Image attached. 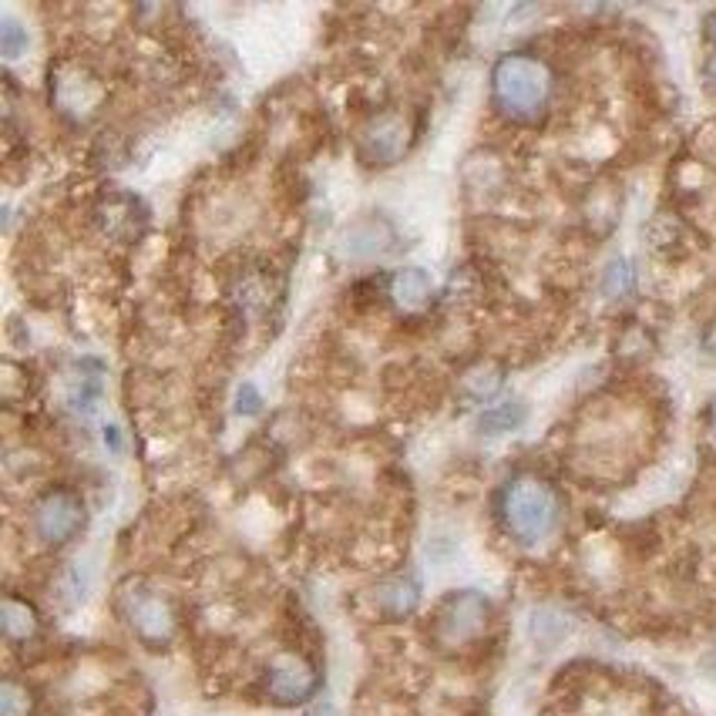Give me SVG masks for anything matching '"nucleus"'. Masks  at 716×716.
<instances>
[{
    "mask_svg": "<svg viewBox=\"0 0 716 716\" xmlns=\"http://www.w3.org/2000/svg\"><path fill=\"white\" fill-rule=\"evenodd\" d=\"M391 296L397 300V306L404 310H421L431 296V280L424 270L411 266V270H401L391 283Z\"/></svg>",
    "mask_w": 716,
    "mask_h": 716,
    "instance_id": "9d476101",
    "label": "nucleus"
},
{
    "mask_svg": "<svg viewBox=\"0 0 716 716\" xmlns=\"http://www.w3.org/2000/svg\"><path fill=\"white\" fill-rule=\"evenodd\" d=\"M24 48H28V31L8 18L4 24H0V51H4V58H21Z\"/></svg>",
    "mask_w": 716,
    "mask_h": 716,
    "instance_id": "a211bd4d",
    "label": "nucleus"
},
{
    "mask_svg": "<svg viewBox=\"0 0 716 716\" xmlns=\"http://www.w3.org/2000/svg\"><path fill=\"white\" fill-rule=\"evenodd\" d=\"M709 38H713V41H716V14H713V18H709Z\"/></svg>",
    "mask_w": 716,
    "mask_h": 716,
    "instance_id": "4be33fe9",
    "label": "nucleus"
},
{
    "mask_svg": "<svg viewBox=\"0 0 716 716\" xmlns=\"http://www.w3.org/2000/svg\"><path fill=\"white\" fill-rule=\"evenodd\" d=\"M488 623V599L477 592H457L437 613V639L444 646H464Z\"/></svg>",
    "mask_w": 716,
    "mask_h": 716,
    "instance_id": "7ed1b4c3",
    "label": "nucleus"
},
{
    "mask_svg": "<svg viewBox=\"0 0 716 716\" xmlns=\"http://www.w3.org/2000/svg\"><path fill=\"white\" fill-rule=\"evenodd\" d=\"M51 91L58 98V108L74 118H88L94 111V104L101 101V88L91 78H84L81 71H61L58 81L51 84Z\"/></svg>",
    "mask_w": 716,
    "mask_h": 716,
    "instance_id": "6e6552de",
    "label": "nucleus"
},
{
    "mask_svg": "<svg viewBox=\"0 0 716 716\" xmlns=\"http://www.w3.org/2000/svg\"><path fill=\"white\" fill-rule=\"evenodd\" d=\"M260 391L253 387V384H243L239 387V394H235V411L239 414H260Z\"/></svg>",
    "mask_w": 716,
    "mask_h": 716,
    "instance_id": "aec40b11",
    "label": "nucleus"
},
{
    "mask_svg": "<svg viewBox=\"0 0 716 716\" xmlns=\"http://www.w3.org/2000/svg\"><path fill=\"white\" fill-rule=\"evenodd\" d=\"M492 88H495V101L508 118H518V122H532V118L542 114L548 91H552V78L548 68L528 54H508L495 64L492 71Z\"/></svg>",
    "mask_w": 716,
    "mask_h": 716,
    "instance_id": "f257e3e1",
    "label": "nucleus"
},
{
    "mask_svg": "<svg viewBox=\"0 0 716 716\" xmlns=\"http://www.w3.org/2000/svg\"><path fill=\"white\" fill-rule=\"evenodd\" d=\"M522 421H525V407L522 404H502V407L488 411L482 421H477V427H482L485 434H505V431H515Z\"/></svg>",
    "mask_w": 716,
    "mask_h": 716,
    "instance_id": "dca6fc26",
    "label": "nucleus"
},
{
    "mask_svg": "<svg viewBox=\"0 0 716 716\" xmlns=\"http://www.w3.org/2000/svg\"><path fill=\"white\" fill-rule=\"evenodd\" d=\"M0 623H4V636L21 643V639H31L38 633V616L28 603L21 599H8L4 603V613H0Z\"/></svg>",
    "mask_w": 716,
    "mask_h": 716,
    "instance_id": "ddd939ff",
    "label": "nucleus"
},
{
    "mask_svg": "<svg viewBox=\"0 0 716 716\" xmlns=\"http://www.w3.org/2000/svg\"><path fill=\"white\" fill-rule=\"evenodd\" d=\"M502 518L518 542L535 545L558 525V498L538 477H515L502 495Z\"/></svg>",
    "mask_w": 716,
    "mask_h": 716,
    "instance_id": "f03ea898",
    "label": "nucleus"
},
{
    "mask_svg": "<svg viewBox=\"0 0 716 716\" xmlns=\"http://www.w3.org/2000/svg\"><path fill=\"white\" fill-rule=\"evenodd\" d=\"M629 286H633V273H629V266H626L623 260H616V263L606 270V293H609V296H623Z\"/></svg>",
    "mask_w": 716,
    "mask_h": 716,
    "instance_id": "6ab92c4d",
    "label": "nucleus"
},
{
    "mask_svg": "<svg viewBox=\"0 0 716 716\" xmlns=\"http://www.w3.org/2000/svg\"><path fill=\"white\" fill-rule=\"evenodd\" d=\"M84 525V505L71 492H51L34 508V532L44 545H64Z\"/></svg>",
    "mask_w": 716,
    "mask_h": 716,
    "instance_id": "20e7f679",
    "label": "nucleus"
},
{
    "mask_svg": "<svg viewBox=\"0 0 716 716\" xmlns=\"http://www.w3.org/2000/svg\"><path fill=\"white\" fill-rule=\"evenodd\" d=\"M377 603L381 609H387L391 616H404L417 606V585L414 578H391L387 585L377 588Z\"/></svg>",
    "mask_w": 716,
    "mask_h": 716,
    "instance_id": "f8f14e48",
    "label": "nucleus"
},
{
    "mask_svg": "<svg viewBox=\"0 0 716 716\" xmlns=\"http://www.w3.org/2000/svg\"><path fill=\"white\" fill-rule=\"evenodd\" d=\"M407 122L397 111L377 114L361 135V152L371 165H394L407 149Z\"/></svg>",
    "mask_w": 716,
    "mask_h": 716,
    "instance_id": "423d86ee",
    "label": "nucleus"
},
{
    "mask_svg": "<svg viewBox=\"0 0 716 716\" xmlns=\"http://www.w3.org/2000/svg\"><path fill=\"white\" fill-rule=\"evenodd\" d=\"M391 229L384 222H361L346 232V253L350 256H377L384 250H391Z\"/></svg>",
    "mask_w": 716,
    "mask_h": 716,
    "instance_id": "1a4fd4ad",
    "label": "nucleus"
},
{
    "mask_svg": "<svg viewBox=\"0 0 716 716\" xmlns=\"http://www.w3.org/2000/svg\"><path fill=\"white\" fill-rule=\"evenodd\" d=\"M104 444H111V451H122V437H118V427L104 431Z\"/></svg>",
    "mask_w": 716,
    "mask_h": 716,
    "instance_id": "412c9836",
    "label": "nucleus"
},
{
    "mask_svg": "<svg viewBox=\"0 0 716 716\" xmlns=\"http://www.w3.org/2000/svg\"><path fill=\"white\" fill-rule=\"evenodd\" d=\"M528 633L538 646H555L568 633V619L558 616L555 609H538L528 623Z\"/></svg>",
    "mask_w": 716,
    "mask_h": 716,
    "instance_id": "4468645a",
    "label": "nucleus"
},
{
    "mask_svg": "<svg viewBox=\"0 0 716 716\" xmlns=\"http://www.w3.org/2000/svg\"><path fill=\"white\" fill-rule=\"evenodd\" d=\"M266 683H270V693H273L276 703H303L316 689V673H313L310 663H303L300 656L286 653V656L273 659Z\"/></svg>",
    "mask_w": 716,
    "mask_h": 716,
    "instance_id": "0eeeda50",
    "label": "nucleus"
},
{
    "mask_svg": "<svg viewBox=\"0 0 716 716\" xmlns=\"http://www.w3.org/2000/svg\"><path fill=\"white\" fill-rule=\"evenodd\" d=\"M28 709H31V693L21 683L8 679L0 686V716H28Z\"/></svg>",
    "mask_w": 716,
    "mask_h": 716,
    "instance_id": "f3484780",
    "label": "nucleus"
},
{
    "mask_svg": "<svg viewBox=\"0 0 716 716\" xmlns=\"http://www.w3.org/2000/svg\"><path fill=\"white\" fill-rule=\"evenodd\" d=\"M502 387V371L498 367H474L467 377H464V394L474 397V401H488L495 391Z\"/></svg>",
    "mask_w": 716,
    "mask_h": 716,
    "instance_id": "2eb2a0df",
    "label": "nucleus"
},
{
    "mask_svg": "<svg viewBox=\"0 0 716 716\" xmlns=\"http://www.w3.org/2000/svg\"><path fill=\"white\" fill-rule=\"evenodd\" d=\"M139 205L132 199H111L104 209H101V229L114 239H125L132 232H139Z\"/></svg>",
    "mask_w": 716,
    "mask_h": 716,
    "instance_id": "9b49d317",
    "label": "nucleus"
},
{
    "mask_svg": "<svg viewBox=\"0 0 716 716\" xmlns=\"http://www.w3.org/2000/svg\"><path fill=\"white\" fill-rule=\"evenodd\" d=\"M129 623L149 646H165L175 633V616L155 592H129Z\"/></svg>",
    "mask_w": 716,
    "mask_h": 716,
    "instance_id": "39448f33",
    "label": "nucleus"
}]
</instances>
